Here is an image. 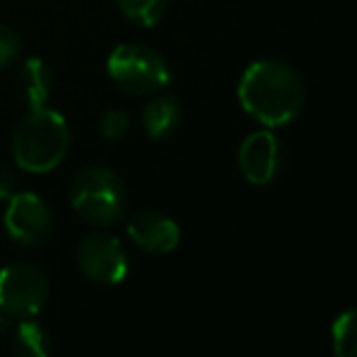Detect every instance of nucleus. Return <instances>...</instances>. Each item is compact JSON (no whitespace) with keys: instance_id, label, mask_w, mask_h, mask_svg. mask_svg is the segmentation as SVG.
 <instances>
[{"instance_id":"obj_1","label":"nucleus","mask_w":357,"mask_h":357,"mask_svg":"<svg viewBox=\"0 0 357 357\" xmlns=\"http://www.w3.org/2000/svg\"><path fill=\"white\" fill-rule=\"evenodd\" d=\"M238 98L255 120L267 128H284L298 118L306 100L298 71L287 61L262 59L245 69Z\"/></svg>"},{"instance_id":"obj_2","label":"nucleus","mask_w":357,"mask_h":357,"mask_svg":"<svg viewBox=\"0 0 357 357\" xmlns=\"http://www.w3.org/2000/svg\"><path fill=\"white\" fill-rule=\"evenodd\" d=\"M71 144L66 118L56 110L30 108L13 132V157L30 174H47L64 162Z\"/></svg>"},{"instance_id":"obj_3","label":"nucleus","mask_w":357,"mask_h":357,"mask_svg":"<svg viewBox=\"0 0 357 357\" xmlns=\"http://www.w3.org/2000/svg\"><path fill=\"white\" fill-rule=\"evenodd\" d=\"M128 191L123 178L108 167H86L71 181V206L93 225H115L125 213Z\"/></svg>"},{"instance_id":"obj_4","label":"nucleus","mask_w":357,"mask_h":357,"mask_svg":"<svg viewBox=\"0 0 357 357\" xmlns=\"http://www.w3.org/2000/svg\"><path fill=\"white\" fill-rule=\"evenodd\" d=\"M108 74L113 84L130 96L157 93L172 84V71H169L164 56L139 42L120 45L110 52Z\"/></svg>"},{"instance_id":"obj_5","label":"nucleus","mask_w":357,"mask_h":357,"mask_svg":"<svg viewBox=\"0 0 357 357\" xmlns=\"http://www.w3.org/2000/svg\"><path fill=\"white\" fill-rule=\"evenodd\" d=\"M50 298V282L40 267L27 262L0 269V311L8 318H32Z\"/></svg>"},{"instance_id":"obj_6","label":"nucleus","mask_w":357,"mask_h":357,"mask_svg":"<svg viewBox=\"0 0 357 357\" xmlns=\"http://www.w3.org/2000/svg\"><path fill=\"white\" fill-rule=\"evenodd\" d=\"M6 230L17 245L37 248L50 240L54 230L52 208L32 191L13 194L6 208Z\"/></svg>"},{"instance_id":"obj_7","label":"nucleus","mask_w":357,"mask_h":357,"mask_svg":"<svg viewBox=\"0 0 357 357\" xmlns=\"http://www.w3.org/2000/svg\"><path fill=\"white\" fill-rule=\"evenodd\" d=\"M76 259L86 279H91L93 284L113 287L128 277V255L123 243L113 235L96 233L84 238L76 250Z\"/></svg>"},{"instance_id":"obj_8","label":"nucleus","mask_w":357,"mask_h":357,"mask_svg":"<svg viewBox=\"0 0 357 357\" xmlns=\"http://www.w3.org/2000/svg\"><path fill=\"white\" fill-rule=\"evenodd\" d=\"M240 172L255 186L272 184L284 164V147L277 135L269 130H257L243 142L238 154Z\"/></svg>"},{"instance_id":"obj_9","label":"nucleus","mask_w":357,"mask_h":357,"mask_svg":"<svg viewBox=\"0 0 357 357\" xmlns=\"http://www.w3.org/2000/svg\"><path fill=\"white\" fill-rule=\"evenodd\" d=\"M128 235L139 250L149 255H169L178 248L181 230L169 215L157 211H142L128 223Z\"/></svg>"},{"instance_id":"obj_10","label":"nucleus","mask_w":357,"mask_h":357,"mask_svg":"<svg viewBox=\"0 0 357 357\" xmlns=\"http://www.w3.org/2000/svg\"><path fill=\"white\" fill-rule=\"evenodd\" d=\"M17 89H20V96L30 108H42V105L50 103L52 93H54V71L42 59L30 56L20 66Z\"/></svg>"},{"instance_id":"obj_11","label":"nucleus","mask_w":357,"mask_h":357,"mask_svg":"<svg viewBox=\"0 0 357 357\" xmlns=\"http://www.w3.org/2000/svg\"><path fill=\"white\" fill-rule=\"evenodd\" d=\"M181 118H184V110L174 96H157L142 110V125L152 139H164L174 135Z\"/></svg>"},{"instance_id":"obj_12","label":"nucleus","mask_w":357,"mask_h":357,"mask_svg":"<svg viewBox=\"0 0 357 357\" xmlns=\"http://www.w3.org/2000/svg\"><path fill=\"white\" fill-rule=\"evenodd\" d=\"M13 350L22 357H47L52 352V337L37 321L22 318L13 333Z\"/></svg>"},{"instance_id":"obj_13","label":"nucleus","mask_w":357,"mask_h":357,"mask_svg":"<svg viewBox=\"0 0 357 357\" xmlns=\"http://www.w3.org/2000/svg\"><path fill=\"white\" fill-rule=\"evenodd\" d=\"M169 0H118L120 10L130 22L142 27H154L167 13Z\"/></svg>"},{"instance_id":"obj_14","label":"nucleus","mask_w":357,"mask_h":357,"mask_svg":"<svg viewBox=\"0 0 357 357\" xmlns=\"http://www.w3.org/2000/svg\"><path fill=\"white\" fill-rule=\"evenodd\" d=\"M333 352L337 357H355L357 352V313L345 311L333 323Z\"/></svg>"},{"instance_id":"obj_15","label":"nucleus","mask_w":357,"mask_h":357,"mask_svg":"<svg viewBox=\"0 0 357 357\" xmlns=\"http://www.w3.org/2000/svg\"><path fill=\"white\" fill-rule=\"evenodd\" d=\"M130 130V118L125 110H118V108H110L100 115V123H98V132L100 137H105L108 142H115V139L125 137Z\"/></svg>"},{"instance_id":"obj_16","label":"nucleus","mask_w":357,"mask_h":357,"mask_svg":"<svg viewBox=\"0 0 357 357\" xmlns=\"http://www.w3.org/2000/svg\"><path fill=\"white\" fill-rule=\"evenodd\" d=\"M20 50H22L20 35L13 27L0 25V69H6L8 64H13L20 56Z\"/></svg>"},{"instance_id":"obj_17","label":"nucleus","mask_w":357,"mask_h":357,"mask_svg":"<svg viewBox=\"0 0 357 357\" xmlns=\"http://www.w3.org/2000/svg\"><path fill=\"white\" fill-rule=\"evenodd\" d=\"M17 186V176L8 164H0V201H8L15 194Z\"/></svg>"},{"instance_id":"obj_18","label":"nucleus","mask_w":357,"mask_h":357,"mask_svg":"<svg viewBox=\"0 0 357 357\" xmlns=\"http://www.w3.org/2000/svg\"><path fill=\"white\" fill-rule=\"evenodd\" d=\"M6 333H8V316L3 311H0V337L6 335Z\"/></svg>"}]
</instances>
